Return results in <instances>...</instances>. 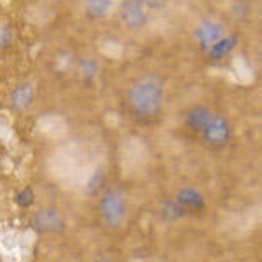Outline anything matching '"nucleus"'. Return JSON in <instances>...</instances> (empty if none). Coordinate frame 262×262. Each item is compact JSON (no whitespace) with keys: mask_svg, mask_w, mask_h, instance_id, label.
Instances as JSON below:
<instances>
[{"mask_svg":"<svg viewBox=\"0 0 262 262\" xmlns=\"http://www.w3.org/2000/svg\"><path fill=\"white\" fill-rule=\"evenodd\" d=\"M163 103V86L158 79L147 77L133 88L131 91V105L135 112L143 117L154 116Z\"/></svg>","mask_w":262,"mask_h":262,"instance_id":"f257e3e1","label":"nucleus"},{"mask_svg":"<svg viewBox=\"0 0 262 262\" xmlns=\"http://www.w3.org/2000/svg\"><path fill=\"white\" fill-rule=\"evenodd\" d=\"M101 212L108 226L117 227L124 221V198L119 191H112L101 201Z\"/></svg>","mask_w":262,"mask_h":262,"instance_id":"f03ea898","label":"nucleus"},{"mask_svg":"<svg viewBox=\"0 0 262 262\" xmlns=\"http://www.w3.org/2000/svg\"><path fill=\"white\" fill-rule=\"evenodd\" d=\"M224 35H226V30H224L222 25L217 23V21H210V19L203 21L200 25V28L196 30V37L203 48H212L215 42L221 40Z\"/></svg>","mask_w":262,"mask_h":262,"instance_id":"7ed1b4c3","label":"nucleus"},{"mask_svg":"<svg viewBox=\"0 0 262 262\" xmlns=\"http://www.w3.org/2000/svg\"><path fill=\"white\" fill-rule=\"evenodd\" d=\"M203 131H205L206 140L212 143H224L229 138V124L221 116H212Z\"/></svg>","mask_w":262,"mask_h":262,"instance_id":"20e7f679","label":"nucleus"},{"mask_svg":"<svg viewBox=\"0 0 262 262\" xmlns=\"http://www.w3.org/2000/svg\"><path fill=\"white\" fill-rule=\"evenodd\" d=\"M122 18L131 28H142L147 23V14L140 0H128L122 7Z\"/></svg>","mask_w":262,"mask_h":262,"instance_id":"39448f33","label":"nucleus"},{"mask_svg":"<svg viewBox=\"0 0 262 262\" xmlns=\"http://www.w3.org/2000/svg\"><path fill=\"white\" fill-rule=\"evenodd\" d=\"M35 224L37 227L40 229H46V231H56V229H61L63 227V221L60 219V215L56 212H40L39 215L35 217Z\"/></svg>","mask_w":262,"mask_h":262,"instance_id":"423d86ee","label":"nucleus"},{"mask_svg":"<svg viewBox=\"0 0 262 262\" xmlns=\"http://www.w3.org/2000/svg\"><path fill=\"white\" fill-rule=\"evenodd\" d=\"M212 116L213 114L210 112V111H206L205 107H196V108H192L191 112H189V116H187V122H189V126L194 129H205V126L208 124V121L212 119Z\"/></svg>","mask_w":262,"mask_h":262,"instance_id":"0eeeda50","label":"nucleus"},{"mask_svg":"<svg viewBox=\"0 0 262 262\" xmlns=\"http://www.w3.org/2000/svg\"><path fill=\"white\" fill-rule=\"evenodd\" d=\"M32 98H33V93L30 86H21L14 91V95H12V101H14V105L19 111H25V108L30 107Z\"/></svg>","mask_w":262,"mask_h":262,"instance_id":"6e6552de","label":"nucleus"},{"mask_svg":"<svg viewBox=\"0 0 262 262\" xmlns=\"http://www.w3.org/2000/svg\"><path fill=\"white\" fill-rule=\"evenodd\" d=\"M179 203L180 205L192 206V208H203V206H205L203 196L200 192L192 191V189H184V191L179 194Z\"/></svg>","mask_w":262,"mask_h":262,"instance_id":"1a4fd4ad","label":"nucleus"},{"mask_svg":"<svg viewBox=\"0 0 262 262\" xmlns=\"http://www.w3.org/2000/svg\"><path fill=\"white\" fill-rule=\"evenodd\" d=\"M112 6V0H86V11L93 18H100L108 12Z\"/></svg>","mask_w":262,"mask_h":262,"instance_id":"9d476101","label":"nucleus"},{"mask_svg":"<svg viewBox=\"0 0 262 262\" xmlns=\"http://www.w3.org/2000/svg\"><path fill=\"white\" fill-rule=\"evenodd\" d=\"M236 40L234 39H222L219 42H215V44L212 46V54L213 56H224V54H227L229 51L234 48Z\"/></svg>","mask_w":262,"mask_h":262,"instance_id":"9b49d317","label":"nucleus"},{"mask_svg":"<svg viewBox=\"0 0 262 262\" xmlns=\"http://www.w3.org/2000/svg\"><path fill=\"white\" fill-rule=\"evenodd\" d=\"M11 42V32L7 27H0V48H6Z\"/></svg>","mask_w":262,"mask_h":262,"instance_id":"f8f14e48","label":"nucleus"},{"mask_svg":"<svg viewBox=\"0 0 262 262\" xmlns=\"http://www.w3.org/2000/svg\"><path fill=\"white\" fill-rule=\"evenodd\" d=\"M32 198H33V194L30 189H25V191L18 196V203L19 205H32V201H33Z\"/></svg>","mask_w":262,"mask_h":262,"instance_id":"ddd939ff","label":"nucleus"},{"mask_svg":"<svg viewBox=\"0 0 262 262\" xmlns=\"http://www.w3.org/2000/svg\"><path fill=\"white\" fill-rule=\"evenodd\" d=\"M143 2H145L149 7H154V9H159V7H163L164 4H166V0H143Z\"/></svg>","mask_w":262,"mask_h":262,"instance_id":"4468645a","label":"nucleus"}]
</instances>
